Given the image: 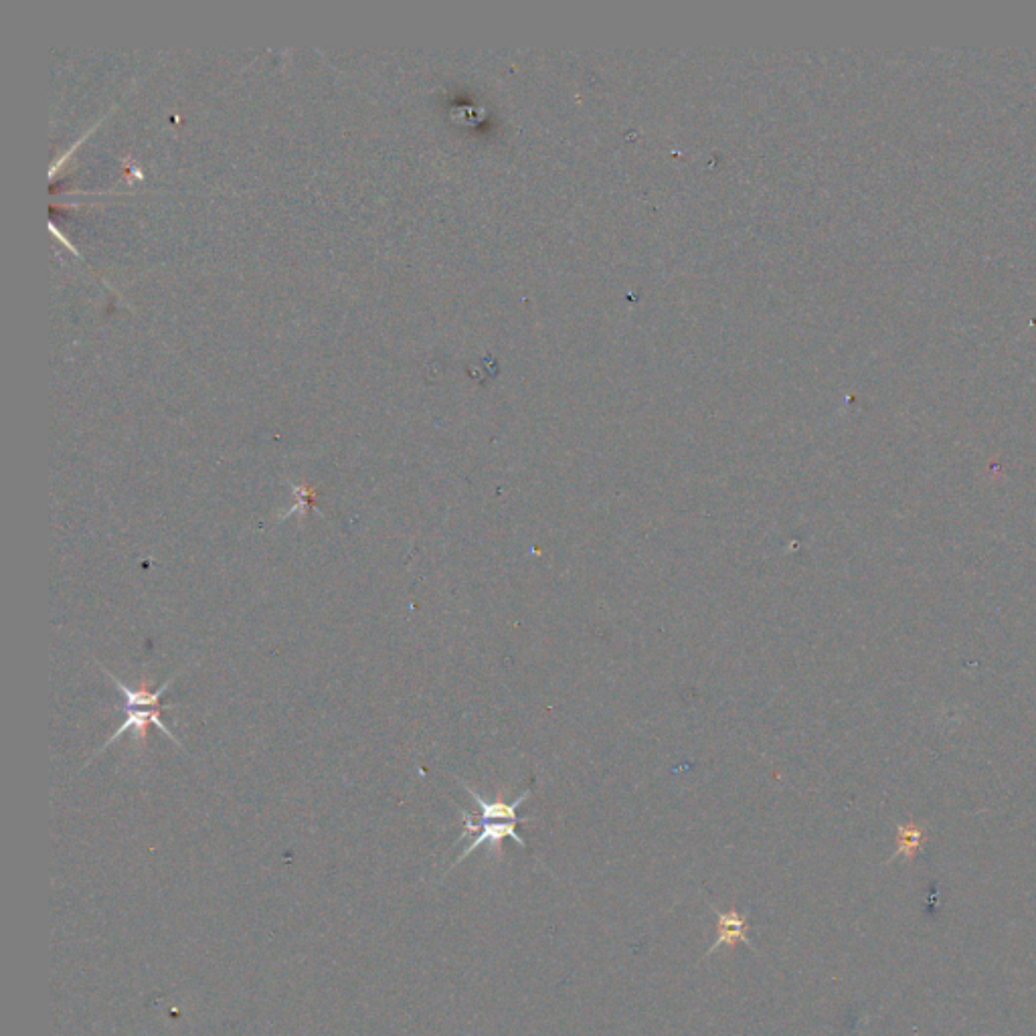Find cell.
Masks as SVG:
<instances>
[{
	"label": "cell",
	"instance_id": "cell-1",
	"mask_svg": "<svg viewBox=\"0 0 1036 1036\" xmlns=\"http://www.w3.org/2000/svg\"><path fill=\"white\" fill-rule=\"evenodd\" d=\"M460 784L472 796V800H474V804L478 808V814L472 816L466 810H462L464 830H462L460 840L466 838V836H474V840L454 860L452 869L458 867L464 858H468L478 846H484V844H488L490 852H494L496 856H502V840L504 838H512L518 846H523V848L527 846V842L516 834V824L521 822V820H518V816H516V810L525 800H529V796H531L529 790L523 792L521 796H518L512 802H504V790H500L498 796L490 802V800H484L470 784H466V782H460Z\"/></svg>",
	"mask_w": 1036,
	"mask_h": 1036
},
{
	"label": "cell",
	"instance_id": "cell-2",
	"mask_svg": "<svg viewBox=\"0 0 1036 1036\" xmlns=\"http://www.w3.org/2000/svg\"><path fill=\"white\" fill-rule=\"evenodd\" d=\"M98 666H100V668L106 672V676H108V678L118 686V690H120L122 697H124V705H122V709H124V723H122V725H120V729H118V731H116V733L106 741V745H104L100 751H96V753L88 759V763H85V765H90V763H92L100 753H104L108 747H112L114 743H118L126 733H134V743H136V745L146 743L148 727H150V725L158 727V729H160V731H162V733H164L172 743H177V745L181 747V741H179L175 735L170 733V729H168V727L164 725V721H162V711L172 709V705H160V699L166 695V690L170 688V684L175 682V678H177L183 670L172 674V676H170L168 680H164V684H162V686H158L156 690H148L146 686H144V688H132V686L124 684L118 676H114L108 668H104L100 662H98Z\"/></svg>",
	"mask_w": 1036,
	"mask_h": 1036
},
{
	"label": "cell",
	"instance_id": "cell-3",
	"mask_svg": "<svg viewBox=\"0 0 1036 1036\" xmlns=\"http://www.w3.org/2000/svg\"><path fill=\"white\" fill-rule=\"evenodd\" d=\"M713 913L717 915V939L707 952V958L713 956L721 947H735L739 941L753 947L749 939V915L739 911H719L713 907Z\"/></svg>",
	"mask_w": 1036,
	"mask_h": 1036
}]
</instances>
